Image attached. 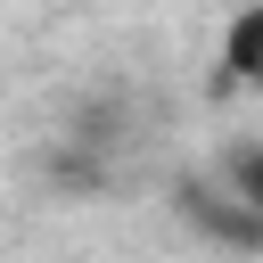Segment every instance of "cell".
Listing matches in <instances>:
<instances>
[{"label": "cell", "mask_w": 263, "mask_h": 263, "mask_svg": "<svg viewBox=\"0 0 263 263\" xmlns=\"http://www.w3.org/2000/svg\"><path fill=\"white\" fill-rule=\"evenodd\" d=\"M181 214H189L197 230H214L222 247H263V222H255L247 205H230L214 181H181Z\"/></svg>", "instance_id": "obj_1"}, {"label": "cell", "mask_w": 263, "mask_h": 263, "mask_svg": "<svg viewBox=\"0 0 263 263\" xmlns=\"http://www.w3.org/2000/svg\"><path fill=\"white\" fill-rule=\"evenodd\" d=\"M230 205H247L255 222H263V140H230L222 156H214V173H205Z\"/></svg>", "instance_id": "obj_2"}, {"label": "cell", "mask_w": 263, "mask_h": 263, "mask_svg": "<svg viewBox=\"0 0 263 263\" xmlns=\"http://www.w3.org/2000/svg\"><path fill=\"white\" fill-rule=\"evenodd\" d=\"M222 74H230L238 90H255V99H263V0H255V8H238V16L222 25Z\"/></svg>", "instance_id": "obj_3"}]
</instances>
